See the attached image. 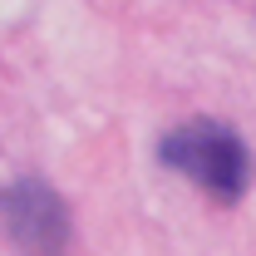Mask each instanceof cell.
Returning a JSON list of instances; mask_svg holds the SVG:
<instances>
[{"label": "cell", "instance_id": "cell-1", "mask_svg": "<svg viewBox=\"0 0 256 256\" xmlns=\"http://www.w3.org/2000/svg\"><path fill=\"white\" fill-rule=\"evenodd\" d=\"M162 162L178 168L188 182H197L202 192L236 202L246 182H252V158H246V143L232 133V128L212 124V118H192V124L172 128L162 138Z\"/></svg>", "mask_w": 256, "mask_h": 256}]
</instances>
